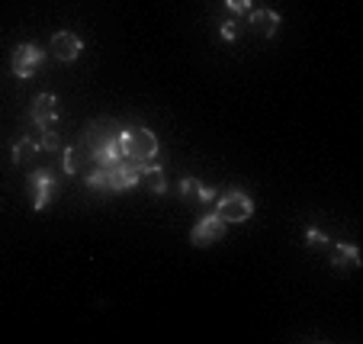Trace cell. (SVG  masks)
<instances>
[{
	"instance_id": "cell-12",
	"label": "cell",
	"mask_w": 363,
	"mask_h": 344,
	"mask_svg": "<svg viewBox=\"0 0 363 344\" xmlns=\"http://www.w3.org/2000/svg\"><path fill=\"white\" fill-rule=\"evenodd\" d=\"M138 184L145 187L148 193H155V196H161V193H167V180H164V167L158 165V158L151 161L148 167H145L142 174H138Z\"/></svg>"
},
{
	"instance_id": "cell-16",
	"label": "cell",
	"mask_w": 363,
	"mask_h": 344,
	"mask_svg": "<svg viewBox=\"0 0 363 344\" xmlns=\"http://www.w3.org/2000/svg\"><path fill=\"white\" fill-rule=\"evenodd\" d=\"M87 187H90V190H110V180H106V171H103V167H96V171L87 177Z\"/></svg>"
},
{
	"instance_id": "cell-8",
	"label": "cell",
	"mask_w": 363,
	"mask_h": 344,
	"mask_svg": "<svg viewBox=\"0 0 363 344\" xmlns=\"http://www.w3.org/2000/svg\"><path fill=\"white\" fill-rule=\"evenodd\" d=\"M84 52V39L77 33H71V29H62V33L52 35V55L58 58V62H74L77 55Z\"/></svg>"
},
{
	"instance_id": "cell-14",
	"label": "cell",
	"mask_w": 363,
	"mask_h": 344,
	"mask_svg": "<svg viewBox=\"0 0 363 344\" xmlns=\"http://www.w3.org/2000/svg\"><path fill=\"white\" fill-rule=\"evenodd\" d=\"M35 148H39L35 142H29V138H20V142L13 145V165H23V161H26L29 155L35 152Z\"/></svg>"
},
{
	"instance_id": "cell-5",
	"label": "cell",
	"mask_w": 363,
	"mask_h": 344,
	"mask_svg": "<svg viewBox=\"0 0 363 344\" xmlns=\"http://www.w3.org/2000/svg\"><path fill=\"white\" fill-rule=\"evenodd\" d=\"M29 190H33V209L35 213H42V209L48 206V200L55 196L58 184H55V177H52V171L39 167V171L29 174Z\"/></svg>"
},
{
	"instance_id": "cell-11",
	"label": "cell",
	"mask_w": 363,
	"mask_h": 344,
	"mask_svg": "<svg viewBox=\"0 0 363 344\" xmlns=\"http://www.w3.org/2000/svg\"><path fill=\"white\" fill-rule=\"evenodd\" d=\"M331 267H335L337 274L360 267V248H357V245H335V248H331Z\"/></svg>"
},
{
	"instance_id": "cell-3",
	"label": "cell",
	"mask_w": 363,
	"mask_h": 344,
	"mask_svg": "<svg viewBox=\"0 0 363 344\" xmlns=\"http://www.w3.org/2000/svg\"><path fill=\"white\" fill-rule=\"evenodd\" d=\"M155 161V158H151ZM151 161H129V158H119L116 165L103 167L106 171V180H110V190L113 193H123V190H132L138 184V174L151 165Z\"/></svg>"
},
{
	"instance_id": "cell-9",
	"label": "cell",
	"mask_w": 363,
	"mask_h": 344,
	"mask_svg": "<svg viewBox=\"0 0 363 344\" xmlns=\"http://www.w3.org/2000/svg\"><path fill=\"white\" fill-rule=\"evenodd\" d=\"M58 96L55 94H39L33 100V123L39 126V129H48V126L58 123Z\"/></svg>"
},
{
	"instance_id": "cell-1",
	"label": "cell",
	"mask_w": 363,
	"mask_h": 344,
	"mask_svg": "<svg viewBox=\"0 0 363 344\" xmlns=\"http://www.w3.org/2000/svg\"><path fill=\"white\" fill-rule=\"evenodd\" d=\"M119 148H123V158L129 161H151L158 158V135L145 126H129V129L119 132Z\"/></svg>"
},
{
	"instance_id": "cell-7",
	"label": "cell",
	"mask_w": 363,
	"mask_h": 344,
	"mask_svg": "<svg viewBox=\"0 0 363 344\" xmlns=\"http://www.w3.org/2000/svg\"><path fill=\"white\" fill-rule=\"evenodd\" d=\"M119 132H123V129H119L113 119H96V123H90L87 135H84L90 155L100 152V148H106V145H113V142H119Z\"/></svg>"
},
{
	"instance_id": "cell-15",
	"label": "cell",
	"mask_w": 363,
	"mask_h": 344,
	"mask_svg": "<svg viewBox=\"0 0 363 344\" xmlns=\"http://www.w3.org/2000/svg\"><path fill=\"white\" fill-rule=\"evenodd\" d=\"M42 148V152H55V148H62V138H58V132L52 129H42V138L35 142Z\"/></svg>"
},
{
	"instance_id": "cell-21",
	"label": "cell",
	"mask_w": 363,
	"mask_h": 344,
	"mask_svg": "<svg viewBox=\"0 0 363 344\" xmlns=\"http://www.w3.org/2000/svg\"><path fill=\"white\" fill-rule=\"evenodd\" d=\"M219 35H222V39H225V42H232V39H235V35H238V29H235V23H232V20H228V23H222Z\"/></svg>"
},
{
	"instance_id": "cell-6",
	"label": "cell",
	"mask_w": 363,
	"mask_h": 344,
	"mask_svg": "<svg viewBox=\"0 0 363 344\" xmlns=\"http://www.w3.org/2000/svg\"><path fill=\"white\" fill-rule=\"evenodd\" d=\"M222 235H225V222H222L216 213H209L196 222V228L190 232V241L196 245V248H209V245L222 241Z\"/></svg>"
},
{
	"instance_id": "cell-13",
	"label": "cell",
	"mask_w": 363,
	"mask_h": 344,
	"mask_svg": "<svg viewBox=\"0 0 363 344\" xmlns=\"http://www.w3.org/2000/svg\"><path fill=\"white\" fill-rule=\"evenodd\" d=\"M90 158H94L96 167H110L123 158V148H119V142H113V145H106V148H100V152H94Z\"/></svg>"
},
{
	"instance_id": "cell-18",
	"label": "cell",
	"mask_w": 363,
	"mask_h": 344,
	"mask_svg": "<svg viewBox=\"0 0 363 344\" xmlns=\"http://www.w3.org/2000/svg\"><path fill=\"white\" fill-rule=\"evenodd\" d=\"M77 167H81L77 148H65V174H77Z\"/></svg>"
},
{
	"instance_id": "cell-2",
	"label": "cell",
	"mask_w": 363,
	"mask_h": 344,
	"mask_svg": "<svg viewBox=\"0 0 363 344\" xmlns=\"http://www.w3.org/2000/svg\"><path fill=\"white\" fill-rule=\"evenodd\" d=\"M216 216H219L225 226L228 222L238 226V222H247L254 216V203L245 190H225L219 200H216Z\"/></svg>"
},
{
	"instance_id": "cell-17",
	"label": "cell",
	"mask_w": 363,
	"mask_h": 344,
	"mask_svg": "<svg viewBox=\"0 0 363 344\" xmlns=\"http://www.w3.org/2000/svg\"><path fill=\"white\" fill-rule=\"evenodd\" d=\"M306 241H308V245H312V248H328V245H331V241H328V235H325V232H318V228H308V232H306Z\"/></svg>"
},
{
	"instance_id": "cell-19",
	"label": "cell",
	"mask_w": 363,
	"mask_h": 344,
	"mask_svg": "<svg viewBox=\"0 0 363 344\" xmlns=\"http://www.w3.org/2000/svg\"><path fill=\"white\" fill-rule=\"evenodd\" d=\"M225 7L232 10L235 16H247L251 13V0H225Z\"/></svg>"
},
{
	"instance_id": "cell-4",
	"label": "cell",
	"mask_w": 363,
	"mask_h": 344,
	"mask_svg": "<svg viewBox=\"0 0 363 344\" xmlns=\"http://www.w3.org/2000/svg\"><path fill=\"white\" fill-rule=\"evenodd\" d=\"M42 62H45V52H42L39 45H33V42H23V45H16L13 62L10 65H13V74L20 77V81H29Z\"/></svg>"
},
{
	"instance_id": "cell-10",
	"label": "cell",
	"mask_w": 363,
	"mask_h": 344,
	"mask_svg": "<svg viewBox=\"0 0 363 344\" xmlns=\"http://www.w3.org/2000/svg\"><path fill=\"white\" fill-rule=\"evenodd\" d=\"M247 20H251L254 33L264 35V39H270V35L277 33V26H280V13H277V10H267V7L251 10V13H247Z\"/></svg>"
},
{
	"instance_id": "cell-20",
	"label": "cell",
	"mask_w": 363,
	"mask_h": 344,
	"mask_svg": "<svg viewBox=\"0 0 363 344\" xmlns=\"http://www.w3.org/2000/svg\"><path fill=\"white\" fill-rule=\"evenodd\" d=\"M193 193H196L199 203H213L216 200V190H213V187H203L199 180H196V187H193Z\"/></svg>"
}]
</instances>
